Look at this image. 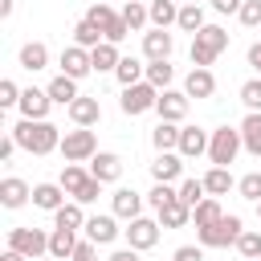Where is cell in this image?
I'll return each mask as SVG.
<instances>
[{
    "label": "cell",
    "instance_id": "cell-47",
    "mask_svg": "<svg viewBox=\"0 0 261 261\" xmlns=\"http://www.w3.org/2000/svg\"><path fill=\"white\" fill-rule=\"evenodd\" d=\"M20 94H24V90H20L12 77L0 82V106H4V110H8V106H20Z\"/></svg>",
    "mask_w": 261,
    "mask_h": 261
},
{
    "label": "cell",
    "instance_id": "cell-23",
    "mask_svg": "<svg viewBox=\"0 0 261 261\" xmlns=\"http://www.w3.org/2000/svg\"><path fill=\"white\" fill-rule=\"evenodd\" d=\"M73 249H77V232L73 228H53L49 232V257L53 261H69Z\"/></svg>",
    "mask_w": 261,
    "mask_h": 261
},
{
    "label": "cell",
    "instance_id": "cell-3",
    "mask_svg": "<svg viewBox=\"0 0 261 261\" xmlns=\"http://www.w3.org/2000/svg\"><path fill=\"white\" fill-rule=\"evenodd\" d=\"M241 232H245V220H241L237 212H224L216 224L196 228V237H200V245H204V249H228V245H237V241H241Z\"/></svg>",
    "mask_w": 261,
    "mask_h": 261
},
{
    "label": "cell",
    "instance_id": "cell-20",
    "mask_svg": "<svg viewBox=\"0 0 261 261\" xmlns=\"http://www.w3.org/2000/svg\"><path fill=\"white\" fill-rule=\"evenodd\" d=\"M65 188L61 184H33V208H41V212H57L61 204H65Z\"/></svg>",
    "mask_w": 261,
    "mask_h": 261
},
{
    "label": "cell",
    "instance_id": "cell-29",
    "mask_svg": "<svg viewBox=\"0 0 261 261\" xmlns=\"http://www.w3.org/2000/svg\"><path fill=\"white\" fill-rule=\"evenodd\" d=\"M204 188H208V196H228L232 188H237V179H232V171L228 167H208V175H204Z\"/></svg>",
    "mask_w": 261,
    "mask_h": 261
},
{
    "label": "cell",
    "instance_id": "cell-17",
    "mask_svg": "<svg viewBox=\"0 0 261 261\" xmlns=\"http://www.w3.org/2000/svg\"><path fill=\"white\" fill-rule=\"evenodd\" d=\"M208 139H212L208 130H200V126H184L175 151H179L184 159H200V155H208Z\"/></svg>",
    "mask_w": 261,
    "mask_h": 261
},
{
    "label": "cell",
    "instance_id": "cell-55",
    "mask_svg": "<svg viewBox=\"0 0 261 261\" xmlns=\"http://www.w3.org/2000/svg\"><path fill=\"white\" fill-rule=\"evenodd\" d=\"M0 261H29V257H24V253H16V249H4V253H0Z\"/></svg>",
    "mask_w": 261,
    "mask_h": 261
},
{
    "label": "cell",
    "instance_id": "cell-54",
    "mask_svg": "<svg viewBox=\"0 0 261 261\" xmlns=\"http://www.w3.org/2000/svg\"><path fill=\"white\" fill-rule=\"evenodd\" d=\"M249 65L257 69V77H261V41L257 45H249Z\"/></svg>",
    "mask_w": 261,
    "mask_h": 261
},
{
    "label": "cell",
    "instance_id": "cell-43",
    "mask_svg": "<svg viewBox=\"0 0 261 261\" xmlns=\"http://www.w3.org/2000/svg\"><path fill=\"white\" fill-rule=\"evenodd\" d=\"M237 192L249 200V204H261V171H249L237 179Z\"/></svg>",
    "mask_w": 261,
    "mask_h": 261
},
{
    "label": "cell",
    "instance_id": "cell-31",
    "mask_svg": "<svg viewBox=\"0 0 261 261\" xmlns=\"http://www.w3.org/2000/svg\"><path fill=\"white\" fill-rule=\"evenodd\" d=\"M179 130H184L179 122H159V126L151 130L155 151H159V155H163V151H175V147H179Z\"/></svg>",
    "mask_w": 261,
    "mask_h": 261
},
{
    "label": "cell",
    "instance_id": "cell-59",
    "mask_svg": "<svg viewBox=\"0 0 261 261\" xmlns=\"http://www.w3.org/2000/svg\"><path fill=\"white\" fill-rule=\"evenodd\" d=\"M257 216H261V204H257Z\"/></svg>",
    "mask_w": 261,
    "mask_h": 261
},
{
    "label": "cell",
    "instance_id": "cell-30",
    "mask_svg": "<svg viewBox=\"0 0 261 261\" xmlns=\"http://www.w3.org/2000/svg\"><path fill=\"white\" fill-rule=\"evenodd\" d=\"M155 220H159V228H184V224L192 220V208H188V204H179V200H171L167 208H159V212H155Z\"/></svg>",
    "mask_w": 261,
    "mask_h": 261
},
{
    "label": "cell",
    "instance_id": "cell-11",
    "mask_svg": "<svg viewBox=\"0 0 261 261\" xmlns=\"http://www.w3.org/2000/svg\"><path fill=\"white\" fill-rule=\"evenodd\" d=\"M57 65H61V73L73 77V82H82V77L94 69V65H90V49H82V45H65L61 57H57Z\"/></svg>",
    "mask_w": 261,
    "mask_h": 261
},
{
    "label": "cell",
    "instance_id": "cell-14",
    "mask_svg": "<svg viewBox=\"0 0 261 261\" xmlns=\"http://www.w3.org/2000/svg\"><path fill=\"white\" fill-rule=\"evenodd\" d=\"M171 49H175V37H171L167 29H151V33H143V57H147V61H167Z\"/></svg>",
    "mask_w": 261,
    "mask_h": 261
},
{
    "label": "cell",
    "instance_id": "cell-16",
    "mask_svg": "<svg viewBox=\"0 0 261 261\" xmlns=\"http://www.w3.org/2000/svg\"><path fill=\"white\" fill-rule=\"evenodd\" d=\"M110 212H114L118 220H135V216H143V196H139L135 188H118V192L110 196Z\"/></svg>",
    "mask_w": 261,
    "mask_h": 261
},
{
    "label": "cell",
    "instance_id": "cell-35",
    "mask_svg": "<svg viewBox=\"0 0 261 261\" xmlns=\"http://www.w3.org/2000/svg\"><path fill=\"white\" fill-rule=\"evenodd\" d=\"M224 216V208H220V200L216 196H208V200H200L196 208H192V220H196V228H208V224H216Z\"/></svg>",
    "mask_w": 261,
    "mask_h": 261
},
{
    "label": "cell",
    "instance_id": "cell-46",
    "mask_svg": "<svg viewBox=\"0 0 261 261\" xmlns=\"http://www.w3.org/2000/svg\"><path fill=\"white\" fill-rule=\"evenodd\" d=\"M237 20H241L245 29H261V0H245L241 12H237Z\"/></svg>",
    "mask_w": 261,
    "mask_h": 261
},
{
    "label": "cell",
    "instance_id": "cell-28",
    "mask_svg": "<svg viewBox=\"0 0 261 261\" xmlns=\"http://www.w3.org/2000/svg\"><path fill=\"white\" fill-rule=\"evenodd\" d=\"M114 77H118L122 90H126V86H139V82H147V65H143L139 57H122L118 69H114Z\"/></svg>",
    "mask_w": 261,
    "mask_h": 261
},
{
    "label": "cell",
    "instance_id": "cell-50",
    "mask_svg": "<svg viewBox=\"0 0 261 261\" xmlns=\"http://www.w3.org/2000/svg\"><path fill=\"white\" fill-rule=\"evenodd\" d=\"M69 261H98V245L94 241H77V249H73Z\"/></svg>",
    "mask_w": 261,
    "mask_h": 261
},
{
    "label": "cell",
    "instance_id": "cell-58",
    "mask_svg": "<svg viewBox=\"0 0 261 261\" xmlns=\"http://www.w3.org/2000/svg\"><path fill=\"white\" fill-rule=\"evenodd\" d=\"M175 4H188V0H175Z\"/></svg>",
    "mask_w": 261,
    "mask_h": 261
},
{
    "label": "cell",
    "instance_id": "cell-38",
    "mask_svg": "<svg viewBox=\"0 0 261 261\" xmlns=\"http://www.w3.org/2000/svg\"><path fill=\"white\" fill-rule=\"evenodd\" d=\"M171 77H175V65L171 61H147V82L155 90H171Z\"/></svg>",
    "mask_w": 261,
    "mask_h": 261
},
{
    "label": "cell",
    "instance_id": "cell-51",
    "mask_svg": "<svg viewBox=\"0 0 261 261\" xmlns=\"http://www.w3.org/2000/svg\"><path fill=\"white\" fill-rule=\"evenodd\" d=\"M12 155H16V139H12V130H8V135L0 139V163H8Z\"/></svg>",
    "mask_w": 261,
    "mask_h": 261
},
{
    "label": "cell",
    "instance_id": "cell-36",
    "mask_svg": "<svg viewBox=\"0 0 261 261\" xmlns=\"http://www.w3.org/2000/svg\"><path fill=\"white\" fill-rule=\"evenodd\" d=\"M102 41H106V37H102V29H98V24H90L86 16L73 24V45H82V49H98Z\"/></svg>",
    "mask_w": 261,
    "mask_h": 261
},
{
    "label": "cell",
    "instance_id": "cell-52",
    "mask_svg": "<svg viewBox=\"0 0 261 261\" xmlns=\"http://www.w3.org/2000/svg\"><path fill=\"white\" fill-rule=\"evenodd\" d=\"M241 4H245V0H212V8H216V12H232V16L241 12Z\"/></svg>",
    "mask_w": 261,
    "mask_h": 261
},
{
    "label": "cell",
    "instance_id": "cell-25",
    "mask_svg": "<svg viewBox=\"0 0 261 261\" xmlns=\"http://www.w3.org/2000/svg\"><path fill=\"white\" fill-rule=\"evenodd\" d=\"M45 65H49V45H45V41H29V45H20V69L37 73V69H45Z\"/></svg>",
    "mask_w": 261,
    "mask_h": 261
},
{
    "label": "cell",
    "instance_id": "cell-53",
    "mask_svg": "<svg viewBox=\"0 0 261 261\" xmlns=\"http://www.w3.org/2000/svg\"><path fill=\"white\" fill-rule=\"evenodd\" d=\"M110 261H139V249H130V245H126V249H114Z\"/></svg>",
    "mask_w": 261,
    "mask_h": 261
},
{
    "label": "cell",
    "instance_id": "cell-26",
    "mask_svg": "<svg viewBox=\"0 0 261 261\" xmlns=\"http://www.w3.org/2000/svg\"><path fill=\"white\" fill-rule=\"evenodd\" d=\"M86 220H90V216L82 212V204H77V200L61 204V208L53 212V228H73V232H77V228H86Z\"/></svg>",
    "mask_w": 261,
    "mask_h": 261
},
{
    "label": "cell",
    "instance_id": "cell-41",
    "mask_svg": "<svg viewBox=\"0 0 261 261\" xmlns=\"http://www.w3.org/2000/svg\"><path fill=\"white\" fill-rule=\"evenodd\" d=\"M196 41H204L208 49H216V53H224L228 49V33L220 29V24H204L200 33H196Z\"/></svg>",
    "mask_w": 261,
    "mask_h": 261
},
{
    "label": "cell",
    "instance_id": "cell-45",
    "mask_svg": "<svg viewBox=\"0 0 261 261\" xmlns=\"http://www.w3.org/2000/svg\"><path fill=\"white\" fill-rule=\"evenodd\" d=\"M241 102H245L249 110H257V114H261V77L241 82Z\"/></svg>",
    "mask_w": 261,
    "mask_h": 261
},
{
    "label": "cell",
    "instance_id": "cell-21",
    "mask_svg": "<svg viewBox=\"0 0 261 261\" xmlns=\"http://www.w3.org/2000/svg\"><path fill=\"white\" fill-rule=\"evenodd\" d=\"M184 94H188V98H212V94H216L212 69H196V65H192V73L184 77Z\"/></svg>",
    "mask_w": 261,
    "mask_h": 261
},
{
    "label": "cell",
    "instance_id": "cell-9",
    "mask_svg": "<svg viewBox=\"0 0 261 261\" xmlns=\"http://www.w3.org/2000/svg\"><path fill=\"white\" fill-rule=\"evenodd\" d=\"M188 94L184 90H159V102H155V114H159V122H184V114H188Z\"/></svg>",
    "mask_w": 261,
    "mask_h": 261
},
{
    "label": "cell",
    "instance_id": "cell-8",
    "mask_svg": "<svg viewBox=\"0 0 261 261\" xmlns=\"http://www.w3.org/2000/svg\"><path fill=\"white\" fill-rule=\"evenodd\" d=\"M122 232H126V245L139 249V253H147V249L159 245V220H151V216H135V220H126Z\"/></svg>",
    "mask_w": 261,
    "mask_h": 261
},
{
    "label": "cell",
    "instance_id": "cell-34",
    "mask_svg": "<svg viewBox=\"0 0 261 261\" xmlns=\"http://www.w3.org/2000/svg\"><path fill=\"white\" fill-rule=\"evenodd\" d=\"M175 24H179L184 33H192V37H196L208 20H204V8H200L196 0H188V4H179V20H175Z\"/></svg>",
    "mask_w": 261,
    "mask_h": 261
},
{
    "label": "cell",
    "instance_id": "cell-6",
    "mask_svg": "<svg viewBox=\"0 0 261 261\" xmlns=\"http://www.w3.org/2000/svg\"><path fill=\"white\" fill-rule=\"evenodd\" d=\"M86 20H90V24H98V29H102V37H106L110 45H118V41L130 33V29H126V20H122V12H118V8H110L106 0H102V4H90V8H86Z\"/></svg>",
    "mask_w": 261,
    "mask_h": 261
},
{
    "label": "cell",
    "instance_id": "cell-15",
    "mask_svg": "<svg viewBox=\"0 0 261 261\" xmlns=\"http://www.w3.org/2000/svg\"><path fill=\"white\" fill-rule=\"evenodd\" d=\"M179 175H184V155H179V151L155 155V163H151V179H155V184H175Z\"/></svg>",
    "mask_w": 261,
    "mask_h": 261
},
{
    "label": "cell",
    "instance_id": "cell-1",
    "mask_svg": "<svg viewBox=\"0 0 261 261\" xmlns=\"http://www.w3.org/2000/svg\"><path fill=\"white\" fill-rule=\"evenodd\" d=\"M12 139H16V147L20 151H29V155H49V151H61V130L45 118V122H33V118H20L16 126H12Z\"/></svg>",
    "mask_w": 261,
    "mask_h": 261
},
{
    "label": "cell",
    "instance_id": "cell-4",
    "mask_svg": "<svg viewBox=\"0 0 261 261\" xmlns=\"http://www.w3.org/2000/svg\"><path fill=\"white\" fill-rule=\"evenodd\" d=\"M98 155V135L90 126H73L61 135V159L65 163H90Z\"/></svg>",
    "mask_w": 261,
    "mask_h": 261
},
{
    "label": "cell",
    "instance_id": "cell-2",
    "mask_svg": "<svg viewBox=\"0 0 261 261\" xmlns=\"http://www.w3.org/2000/svg\"><path fill=\"white\" fill-rule=\"evenodd\" d=\"M245 151V143H241V126H216L212 130V139H208V159H212V167H228V163H237V155Z\"/></svg>",
    "mask_w": 261,
    "mask_h": 261
},
{
    "label": "cell",
    "instance_id": "cell-13",
    "mask_svg": "<svg viewBox=\"0 0 261 261\" xmlns=\"http://www.w3.org/2000/svg\"><path fill=\"white\" fill-rule=\"evenodd\" d=\"M29 200H33V188H29L20 175H4V179H0V204H4L8 212L24 208Z\"/></svg>",
    "mask_w": 261,
    "mask_h": 261
},
{
    "label": "cell",
    "instance_id": "cell-40",
    "mask_svg": "<svg viewBox=\"0 0 261 261\" xmlns=\"http://www.w3.org/2000/svg\"><path fill=\"white\" fill-rule=\"evenodd\" d=\"M200 200H208V188H204V179H179V204L196 208Z\"/></svg>",
    "mask_w": 261,
    "mask_h": 261
},
{
    "label": "cell",
    "instance_id": "cell-22",
    "mask_svg": "<svg viewBox=\"0 0 261 261\" xmlns=\"http://www.w3.org/2000/svg\"><path fill=\"white\" fill-rule=\"evenodd\" d=\"M45 90H49V98H53V106H65V110H69V106H73V102L82 98V90H77V82H73V77H65V73H57V77H53V82H49Z\"/></svg>",
    "mask_w": 261,
    "mask_h": 261
},
{
    "label": "cell",
    "instance_id": "cell-49",
    "mask_svg": "<svg viewBox=\"0 0 261 261\" xmlns=\"http://www.w3.org/2000/svg\"><path fill=\"white\" fill-rule=\"evenodd\" d=\"M171 261H204V245H179L171 253Z\"/></svg>",
    "mask_w": 261,
    "mask_h": 261
},
{
    "label": "cell",
    "instance_id": "cell-60",
    "mask_svg": "<svg viewBox=\"0 0 261 261\" xmlns=\"http://www.w3.org/2000/svg\"><path fill=\"white\" fill-rule=\"evenodd\" d=\"M90 4H102V0H90Z\"/></svg>",
    "mask_w": 261,
    "mask_h": 261
},
{
    "label": "cell",
    "instance_id": "cell-27",
    "mask_svg": "<svg viewBox=\"0 0 261 261\" xmlns=\"http://www.w3.org/2000/svg\"><path fill=\"white\" fill-rule=\"evenodd\" d=\"M241 143H245V151H249V155H257V159H261V114H257V110H249V114H245V122H241Z\"/></svg>",
    "mask_w": 261,
    "mask_h": 261
},
{
    "label": "cell",
    "instance_id": "cell-10",
    "mask_svg": "<svg viewBox=\"0 0 261 261\" xmlns=\"http://www.w3.org/2000/svg\"><path fill=\"white\" fill-rule=\"evenodd\" d=\"M118 216L114 212H98V216H90L86 220V241H94V245H114L118 241Z\"/></svg>",
    "mask_w": 261,
    "mask_h": 261
},
{
    "label": "cell",
    "instance_id": "cell-48",
    "mask_svg": "<svg viewBox=\"0 0 261 261\" xmlns=\"http://www.w3.org/2000/svg\"><path fill=\"white\" fill-rule=\"evenodd\" d=\"M102 188H106V184H98V179H94V175H90V179H86V184H82V192H77V196H73V200H77V204H82V208H86V204H94V200H98V196H102Z\"/></svg>",
    "mask_w": 261,
    "mask_h": 261
},
{
    "label": "cell",
    "instance_id": "cell-57",
    "mask_svg": "<svg viewBox=\"0 0 261 261\" xmlns=\"http://www.w3.org/2000/svg\"><path fill=\"white\" fill-rule=\"evenodd\" d=\"M41 261H53V257H41Z\"/></svg>",
    "mask_w": 261,
    "mask_h": 261
},
{
    "label": "cell",
    "instance_id": "cell-7",
    "mask_svg": "<svg viewBox=\"0 0 261 261\" xmlns=\"http://www.w3.org/2000/svg\"><path fill=\"white\" fill-rule=\"evenodd\" d=\"M155 102H159V90H155L151 82L126 86V90H122V98H118V106H122V114H126V118H139V114L155 110Z\"/></svg>",
    "mask_w": 261,
    "mask_h": 261
},
{
    "label": "cell",
    "instance_id": "cell-37",
    "mask_svg": "<svg viewBox=\"0 0 261 261\" xmlns=\"http://www.w3.org/2000/svg\"><path fill=\"white\" fill-rule=\"evenodd\" d=\"M86 179H90V167H82V163H65V167H61V179H57V184H61V188H65L69 196H77Z\"/></svg>",
    "mask_w": 261,
    "mask_h": 261
},
{
    "label": "cell",
    "instance_id": "cell-42",
    "mask_svg": "<svg viewBox=\"0 0 261 261\" xmlns=\"http://www.w3.org/2000/svg\"><path fill=\"white\" fill-rule=\"evenodd\" d=\"M171 200H179V188H175V184H155V188L147 192V204H151L155 212H159V208H167Z\"/></svg>",
    "mask_w": 261,
    "mask_h": 261
},
{
    "label": "cell",
    "instance_id": "cell-33",
    "mask_svg": "<svg viewBox=\"0 0 261 261\" xmlns=\"http://www.w3.org/2000/svg\"><path fill=\"white\" fill-rule=\"evenodd\" d=\"M118 12H122V20H126V29H130V33H139V29H147V24H151V8H147L143 0H130V4H122Z\"/></svg>",
    "mask_w": 261,
    "mask_h": 261
},
{
    "label": "cell",
    "instance_id": "cell-19",
    "mask_svg": "<svg viewBox=\"0 0 261 261\" xmlns=\"http://www.w3.org/2000/svg\"><path fill=\"white\" fill-rule=\"evenodd\" d=\"M69 118H73V126H98V122H102V102L90 98V94H82V98L69 106Z\"/></svg>",
    "mask_w": 261,
    "mask_h": 261
},
{
    "label": "cell",
    "instance_id": "cell-39",
    "mask_svg": "<svg viewBox=\"0 0 261 261\" xmlns=\"http://www.w3.org/2000/svg\"><path fill=\"white\" fill-rule=\"evenodd\" d=\"M237 253L245 261H261V228H245L241 241H237Z\"/></svg>",
    "mask_w": 261,
    "mask_h": 261
},
{
    "label": "cell",
    "instance_id": "cell-32",
    "mask_svg": "<svg viewBox=\"0 0 261 261\" xmlns=\"http://www.w3.org/2000/svg\"><path fill=\"white\" fill-rule=\"evenodd\" d=\"M147 8H151V29H167V24L179 20V4L175 0H151Z\"/></svg>",
    "mask_w": 261,
    "mask_h": 261
},
{
    "label": "cell",
    "instance_id": "cell-12",
    "mask_svg": "<svg viewBox=\"0 0 261 261\" xmlns=\"http://www.w3.org/2000/svg\"><path fill=\"white\" fill-rule=\"evenodd\" d=\"M49 106H53V98H49V90H37V86H29V90L20 94V118H33V122H45V118H49Z\"/></svg>",
    "mask_w": 261,
    "mask_h": 261
},
{
    "label": "cell",
    "instance_id": "cell-61",
    "mask_svg": "<svg viewBox=\"0 0 261 261\" xmlns=\"http://www.w3.org/2000/svg\"><path fill=\"white\" fill-rule=\"evenodd\" d=\"M122 4H130V0H122Z\"/></svg>",
    "mask_w": 261,
    "mask_h": 261
},
{
    "label": "cell",
    "instance_id": "cell-24",
    "mask_svg": "<svg viewBox=\"0 0 261 261\" xmlns=\"http://www.w3.org/2000/svg\"><path fill=\"white\" fill-rule=\"evenodd\" d=\"M118 61H122V53H118V45H110V41H102L98 49H90V65H94V73H114Z\"/></svg>",
    "mask_w": 261,
    "mask_h": 261
},
{
    "label": "cell",
    "instance_id": "cell-18",
    "mask_svg": "<svg viewBox=\"0 0 261 261\" xmlns=\"http://www.w3.org/2000/svg\"><path fill=\"white\" fill-rule=\"evenodd\" d=\"M90 175H94L98 184H114V179L122 175V159H118L114 151H98V155L90 159Z\"/></svg>",
    "mask_w": 261,
    "mask_h": 261
},
{
    "label": "cell",
    "instance_id": "cell-5",
    "mask_svg": "<svg viewBox=\"0 0 261 261\" xmlns=\"http://www.w3.org/2000/svg\"><path fill=\"white\" fill-rule=\"evenodd\" d=\"M8 249L24 253L29 261H41V257H49V232L45 228H33V224L8 228Z\"/></svg>",
    "mask_w": 261,
    "mask_h": 261
},
{
    "label": "cell",
    "instance_id": "cell-56",
    "mask_svg": "<svg viewBox=\"0 0 261 261\" xmlns=\"http://www.w3.org/2000/svg\"><path fill=\"white\" fill-rule=\"evenodd\" d=\"M12 8H16V0H0V16H4V20L12 16Z\"/></svg>",
    "mask_w": 261,
    "mask_h": 261
},
{
    "label": "cell",
    "instance_id": "cell-44",
    "mask_svg": "<svg viewBox=\"0 0 261 261\" xmlns=\"http://www.w3.org/2000/svg\"><path fill=\"white\" fill-rule=\"evenodd\" d=\"M188 57H192V65H196V69H208V65H212L220 53H216V49H208L204 41H196V37H192V49H188Z\"/></svg>",
    "mask_w": 261,
    "mask_h": 261
}]
</instances>
